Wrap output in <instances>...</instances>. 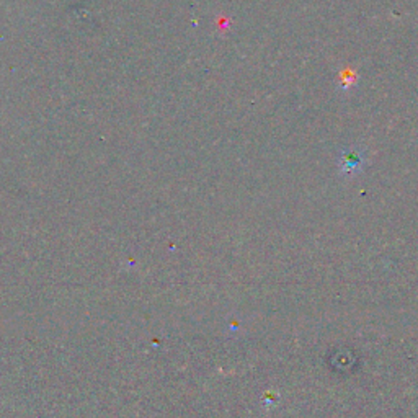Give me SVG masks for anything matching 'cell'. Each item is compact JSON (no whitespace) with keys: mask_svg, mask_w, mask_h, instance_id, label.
I'll return each mask as SVG.
<instances>
[{"mask_svg":"<svg viewBox=\"0 0 418 418\" xmlns=\"http://www.w3.org/2000/svg\"><path fill=\"white\" fill-rule=\"evenodd\" d=\"M366 152L363 149L350 147L342 149L338 160V169L342 175H358L365 169Z\"/></svg>","mask_w":418,"mask_h":418,"instance_id":"cell-1","label":"cell"}]
</instances>
